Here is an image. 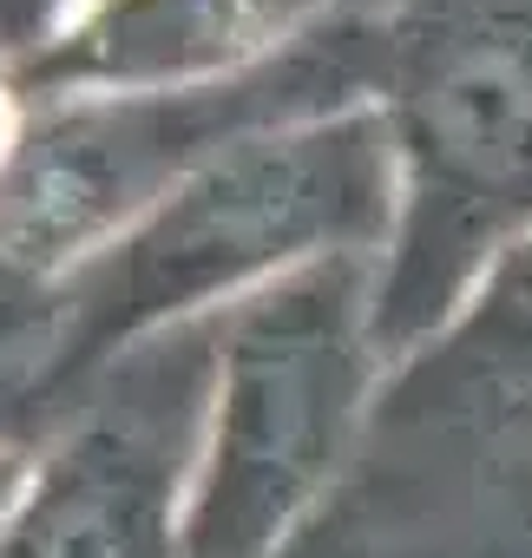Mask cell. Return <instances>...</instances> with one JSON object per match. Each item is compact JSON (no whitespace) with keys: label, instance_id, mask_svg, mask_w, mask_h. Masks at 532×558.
I'll return each instance as SVG.
<instances>
[{"label":"cell","instance_id":"1","mask_svg":"<svg viewBox=\"0 0 532 558\" xmlns=\"http://www.w3.org/2000/svg\"><path fill=\"white\" fill-rule=\"evenodd\" d=\"M395 223L401 145L382 99L243 132L60 283L47 316L60 329L47 388L80 381L112 349L191 310H230L323 256H388Z\"/></svg>","mask_w":532,"mask_h":558},{"label":"cell","instance_id":"2","mask_svg":"<svg viewBox=\"0 0 532 558\" xmlns=\"http://www.w3.org/2000/svg\"><path fill=\"white\" fill-rule=\"evenodd\" d=\"M382 256H323L223 310L178 558H270L382 381Z\"/></svg>","mask_w":532,"mask_h":558},{"label":"cell","instance_id":"3","mask_svg":"<svg viewBox=\"0 0 532 558\" xmlns=\"http://www.w3.org/2000/svg\"><path fill=\"white\" fill-rule=\"evenodd\" d=\"M401 223L382 269V349L454 316L473 269L532 217V0L447 14L401 66L388 106Z\"/></svg>","mask_w":532,"mask_h":558},{"label":"cell","instance_id":"4","mask_svg":"<svg viewBox=\"0 0 532 558\" xmlns=\"http://www.w3.org/2000/svg\"><path fill=\"white\" fill-rule=\"evenodd\" d=\"M323 0H93L27 66L21 93L99 99V93H184L256 73Z\"/></svg>","mask_w":532,"mask_h":558},{"label":"cell","instance_id":"5","mask_svg":"<svg viewBox=\"0 0 532 558\" xmlns=\"http://www.w3.org/2000/svg\"><path fill=\"white\" fill-rule=\"evenodd\" d=\"M184 447L138 414L80 421L27 480L0 558H178Z\"/></svg>","mask_w":532,"mask_h":558},{"label":"cell","instance_id":"6","mask_svg":"<svg viewBox=\"0 0 532 558\" xmlns=\"http://www.w3.org/2000/svg\"><path fill=\"white\" fill-rule=\"evenodd\" d=\"M427 355L421 375H440V388L532 408V217L493 243Z\"/></svg>","mask_w":532,"mask_h":558},{"label":"cell","instance_id":"7","mask_svg":"<svg viewBox=\"0 0 532 558\" xmlns=\"http://www.w3.org/2000/svg\"><path fill=\"white\" fill-rule=\"evenodd\" d=\"M93 0H0V47L14 53V66H27L34 53H47L73 14H86Z\"/></svg>","mask_w":532,"mask_h":558},{"label":"cell","instance_id":"8","mask_svg":"<svg viewBox=\"0 0 532 558\" xmlns=\"http://www.w3.org/2000/svg\"><path fill=\"white\" fill-rule=\"evenodd\" d=\"M27 480H34V460H27L21 447H0V545H8V525H14V512H21Z\"/></svg>","mask_w":532,"mask_h":558},{"label":"cell","instance_id":"9","mask_svg":"<svg viewBox=\"0 0 532 558\" xmlns=\"http://www.w3.org/2000/svg\"><path fill=\"white\" fill-rule=\"evenodd\" d=\"M27 119H34V112H21V86L0 80V178H8V165H14V151H21V138H27Z\"/></svg>","mask_w":532,"mask_h":558}]
</instances>
